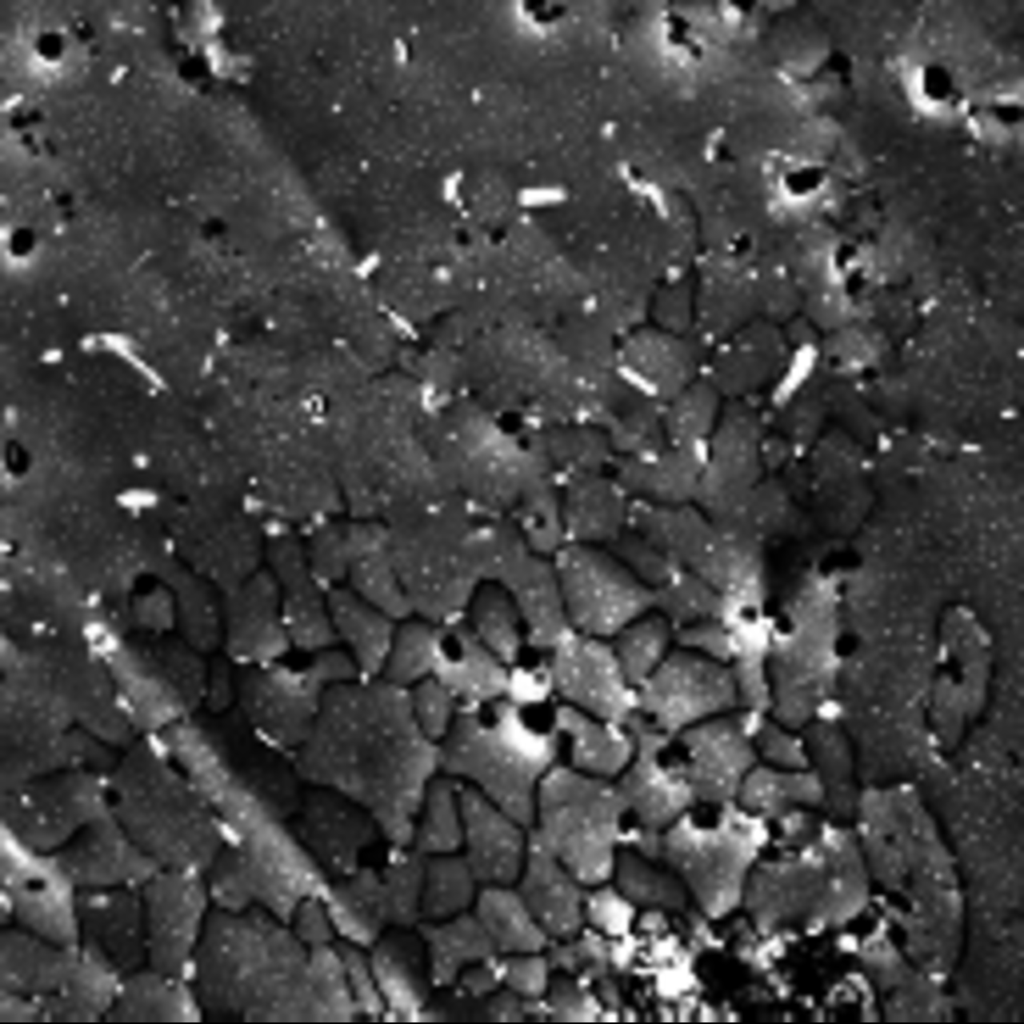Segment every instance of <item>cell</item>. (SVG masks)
Listing matches in <instances>:
<instances>
[{
    "instance_id": "1",
    "label": "cell",
    "mask_w": 1024,
    "mask_h": 1024,
    "mask_svg": "<svg viewBox=\"0 0 1024 1024\" xmlns=\"http://www.w3.org/2000/svg\"><path fill=\"white\" fill-rule=\"evenodd\" d=\"M294 759L307 785L362 807L391 847H411L441 770L440 744L418 725L409 690L381 677L334 686Z\"/></svg>"
},
{
    "instance_id": "2",
    "label": "cell",
    "mask_w": 1024,
    "mask_h": 1024,
    "mask_svg": "<svg viewBox=\"0 0 1024 1024\" xmlns=\"http://www.w3.org/2000/svg\"><path fill=\"white\" fill-rule=\"evenodd\" d=\"M206 1016L249 1022L316 1021L309 949L258 908H212L190 967Z\"/></svg>"
},
{
    "instance_id": "3",
    "label": "cell",
    "mask_w": 1024,
    "mask_h": 1024,
    "mask_svg": "<svg viewBox=\"0 0 1024 1024\" xmlns=\"http://www.w3.org/2000/svg\"><path fill=\"white\" fill-rule=\"evenodd\" d=\"M507 698L462 709L440 743L441 770L468 785L527 829L533 825L537 795L558 765L562 743L553 713Z\"/></svg>"
},
{
    "instance_id": "4",
    "label": "cell",
    "mask_w": 1024,
    "mask_h": 1024,
    "mask_svg": "<svg viewBox=\"0 0 1024 1024\" xmlns=\"http://www.w3.org/2000/svg\"><path fill=\"white\" fill-rule=\"evenodd\" d=\"M627 816L631 813L616 780L557 765L540 785L530 830L591 888L611 879Z\"/></svg>"
},
{
    "instance_id": "5",
    "label": "cell",
    "mask_w": 1024,
    "mask_h": 1024,
    "mask_svg": "<svg viewBox=\"0 0 1024 1024\" xmlns=\"http://www.w3.org/2000/svg\"><path fill=\"white\" fill-rule=\"evenodd\" d=\"M209 880L227 906L258 908L287 924L302 902L324 899L331 884L284 821L270 822L227 844L211 866Z\"/></svg>"
},
{
    "instance_id": "6",
    "label": "cell",
    "mask_w": 1024,
    "mask_h": 1024,
    "mask_svg": "<svg viewBox=\"0 0 1024 1024\" xmlns=\"http://www.w3.org/2000/svg\"><path fill=\"white\" fill-rule=\"evenodd\" d=\"M359 678L344 650L312 654L300 666L281 660L239 666L237 710L266 740L292 755L314 728L328 692Z\"/></svg>"
},
{
    "instance_id": "7",
    "label": "cell",
    "mask_w": 1024,
    "mask_h": 1024,
    "mask_svg": "<svg viewBox=\"0 0 1024 1024\" xmlns=\"http://www.w3.org/2000/svg\"><path fill=\"white\" fill-rule=\"evenodd\" d=\"M110 805L116 820L160 868L205 874L228 844L221 821L193 786H127Z\"/></svg>"
},
{
    "instance_id": "8",
    "label": "cell",
    "mask_w": 1024,
    "mask_h": 1024,
    "mask_svg": "<svg viewBox=\"0 0 1024 1024\" xmlns=\"http://www.w3.org/2000/svg\"><path fill=\"white\" fill-rule=\"evenodd\" d=\"M636 698L633 720L668 736L746 707L729 665L679 644L636 688Z\"/></svg>"
},
{
    "instance_id": "9",
    "label": "cell",
    "mask_w": 1024,
    "mask_h": 1024,
    "mask_svg": "<svg viewBox=\"0 0 1024 1024\" xmlns=\"http://www.w3.org/2000/svg\"><path fill=\"white\" fill-rule=\"evenodd\" d=\"M0 832L2 925L78 947V887L54 853L29 846L3 827Z\"/></svg>"
},
{
    "instance_id": "10",
    "label": "cell",
    "mask_w": 1024,
    "mask_h": 1024,
    "mask_svg": "<svg viewBox=\"0 0 1024 1024\" xmlns=\"http://www.w3.org/2000/svg\"><path fill=\"white\" fill-rule=\"evenodd\" d=\"M728 803L718 804V819L711 824L699 819L695 804L667 828L665 843L668 862L714 917L738 903L752 862L744 834L726 824Z\"/></svg>"
},
{
    "instance_id": "11",
    "label": "cell",
    "mask_w": 1024,
    "mask_h": 1024,
    "mask_svg": "<svg viewBox=\"0 0 1024 1024\" xmlns=\"http://www.w3.org/2000/svg\"><path fill=\"white\" fill-rule=\"evenodd\" d=\"M558 591L572 629L607 640L655 608V592L617 557L588 547L564 557Z\"/></svg>"
},
{
    "instance_id": "12",
    "label": "cell",
    "mask_w": 1024,
    "mask_h": 1024,
    "mask_svg": "<svg viewBox=\"0 0 1024 1024\" xmlns=\"http://www.w3.org/2000/svg\"><path fill=\"white\" fill-rule=\"evenodd\" d=\"M761 712L743 707L670 736L698 803L736 800L759 763L754 729Z\"/></svg>"
},
{
    "instance_id": "13",
    "label": "cell",
    "mask_w": 1024,
    "mask_h": 1024,
    "mask_svg": "<svg viewBox=\"0 0 1024 1024\" xmlns=\"http://www.w3.org/2000/svg\"><path fill=\"white\" fill-rule=\"evenodd\" d=\"M148 965L188 978L213 908L205 874L160 868L142 887Z\"/></svg>"
},
{
    "instance_id": "14",
    "label": "cell",
    "mask_w": 1024,
    "mask_h": 1024,
    "mask_svg": "<svg viewBox=\"0 0 1024 1024\" xmlns=\"http://www.w3.org/2000/svg\"><path fill=\"white\" fill-rule=\"evenodd\" d=\"M550 652L554 692L563 704L605 720L630 723L636 712V688L611 640L572 632Z\"/></svg>"
},
{
    "instance_id": "15",
    "label": "cell",
    "mask_w": 1024,
    "mask_h": 1024,
    "mask_svg": "<svg viewBox=\"0 0 1024 1024\" xmlns=\"http://www.w3.org/2000/svg\"><path fill=\"white\" fill-rule=\"evenodd\" d=\"M288 825L326 876L334 880L362 867L365 853L383 838L362 807L335 792L311 786Z\"/></svg>"
},
{
    "instance_id": "16",
    "label": "cell",
    "mask_w": 1024,
    "mask_h": 1024,
    "mask_svg": "<svg viewBox=\"0 0 1024 1024\" xmlns=\"http://www.w3.org/2000/svg\"><path fill=\"white\" fill-rule=\"evenodd\" d=\"M111 813L110 801L86 785L8 791L1 827L29 846L55 853L83 828Z\"/></svg>"
},
{
    "instance_id": "17",
    "label": "cell",
    "mask_w": 1024,
    "mask_h": 1024,
    "mask_svg": "<svg viewBox=\"0 0 1024 1024\" xmlns=\"http://www.w3.org/2000/svg\"><path fill=\"white\" fill-rule=\"evenodd\" d=\"M634 754L616 779L635 819L651 828H668L697 804L693 789L668 735L635 720Z\"/></svg>"
},
{
    "instance_id": "18",
    "label": "cell",
    "mask_w": 1024,
    "mask_h": 1024,
    "mask_svg": "<svg viewBox=\"0 0 1024 1024\" xmlns=\"http://www.w3.org/2000/svg\"><path fill=\"white\" fill-rule=\"evenodd\" d=\"M218 724L211 736L230 767L279 819L288 822L307 785L294 755L261 736L237 708L224 712Z\"/></svg>"
},
{
    "instance_id": "19",
    "label": "cell",
    "mask_w": 1024,
    "mask_h": 1024,
    "mask_svg": "<svg viewBox=\"0 0 1024 1024\" xmlns=\"http://www.w3.org/2000/svg\"><path fill=\"white\" fill-rule=\"evenodd\" d=\"M79 947L122 976L148 965L141 887L79 890Z\"/></svg>"
},
{
    "instance_id": "20",
    "label": "cell",
    "mask_w": 1024,
    "mask_h": 1024,
    "mask_svg": "<svg viewBox=\"0 0 1024 1024\" xmlns=\"http://www.w3.org/2000/svg\"><path fill=\"white\" fill-rule=\"evenodd\" d=\"M54 854L79 890L142 887L160 869L112 813L83 828Z\"/></svg>"
},
{
    "instance_id": "21",
    "label": "cell",
    "mask_w": 1024,
    "mask_h": 1024,
    "mask_svg": "<svg viewBox=\"0 0 1024 1024\" xmlns=\"http://www.w3.org/2000/svg\"><path fill=\"white\" fill-rule=\"evenodd\" d=\"M460 805V853L480 887L514 885L526 859L529 829L462 783Z\"/></svg>"
},
{
    "instance_id": "22",
    "label": "cell",
    "mask_w": 1024,
    "mask_h": 1024,
    "mask_svg": "<svg viewBox=\"0 0 1024 1024\" xmlns=\"http://www.w3.org/2000/svg\"><path fill=\"white\" fill-rule=\"evenodd\" d=\"M514 887L552 942L570 939L584 929L588 888L530 829L526 859Z\"/></svg>"
},
{
    "instance_id": "23",
    "label": "cell",
    "mask_w": 1024,
    "mask_h": 1024,
    "mask_svg": "<svg viewBox=\"0 0 1024 1024\" xmlns=\"http://www.w3.org/2000/svg\"><path fill=\"white\" fill-rule=\"evenodd\" d=\"M368 956L384 1004V1020L421 1021L435 989L417 927L390 928Z\"/></svg>"
},
{
    "instance_id": "24",
    "label": "cell",
    "mask_w": 1024,
    "mask_h": 1024,
    "mask_svg": "<svg viewBox=\"0 0 1024 1024\" xmlns=\"http://www.w3.org/2000/svg\"><path fill=\"white\" fill-rule=\"evenodd\" d=\"M508 674L509 666L467 625L437 626L431 678L452 694L461 710L504 698Z\"/></svg>"
},
{
    "instance_id": "25",
    "label": "cell",
    "mask_w": 1024,
    "mask_h": 1024,
    "mask_svg": "<svg viewBox=\"0 0 1024 1024\" xmlns=\"http://www.w3.org/2000/svg\"><path fill=\"white\" fill-rule=\"evenodd\" d=\"M224 642L237 666L282 660L291 649L281 614L280 591L270 580H251L230 600Z\"/></svg>"
},
{
    "instance_id": "26",
    "label": "cell",
    "mask_w": 1024,
    "mask_h": 1024,
    "mask_svg": "<svg viewBox=\"0 0 1024 1024\" xmlns=\"http://www.w3.org/2000/svg\"><path fill=\"white\" fill-rule=\"evenodd\" d=\"M79 946L59 944L13 925L0 930V990L43 999L71 975Z\"/></svg>"
},
{
    "instance_id": "27",
    "label": "cell",
    "mask_w": 1024,
    "mask_h": 1024,
    "mask_svg": "<svg viewBox=\"0 0 1024 1024\" xmlns=\"http://www.w3.org/2000/svg\"><path fill=\"white\" fill-rule=\"evenodd\" d=\"M553 720L567 766L595 778L616 780L629 764L636 733L630 723L605 720L566 704L556 707Z\"/></svg>"
},
{
    "instance_id": "28",
    "label": "cell",
    "mask_w": 1024,
    "mask_h": 1024,
    "mask_svg": "<svg viewBox=\"0 0 1024 1024\" xmlns=\"http://www.w3.org/2000/svg\"><path fill=\"white\" fill-rule=\"evenodd\" d=\"M206 1017L188 978L146 965L122 977L109 1022H198Z\"/></svg>"
},
{
    "instance_id": "29",
    "label": "cell",
    "mask_w": 1024,
    "mask_h": 1024,
    "mask_svg": "<svg viewBox=\"0 0 1024 1024\" xmlns=\"http://www.w3.org/2000/svg\"><path fill=\"white\" fill-rule=\"evenodd\" d=\"M327 600L337 642L344 644L359 677H380L397 629L394 619L354 591L334 590Z\"/></svg>"
},
{
    "instance_id": "30",
    "label": "cell",
    "mask_w": 1024,
    "mask_h": 1024,
    "mask_svg": "<svg viewBox=\"0 0 1024 1024\" xmlns=\"http://www.w3.org/2000/svg\"><path fill=\"white\" fill-rule=\"evenodd\" d=\"M323 900L339 941L368 951L390 929L380 873L371 867L331 882Z\"/></svg>"
},
{
    "instance_id": "31",
    "label": "cell",
    "mask_w": 1024,
    "mask_h": 1024,
    "mask_svg": "<svg viewBox=\"0 0 1024 1024\" xmlns=\"http://www.w3.org/2000/svg\"><path fill=\"white\" fill-rule=\"evenodd\" d=\"M122 977L103 960L79 947L71 975L58 990L40 999L45 1022L107 1021Z\"/></svg>"
},
{
    "instance_id": "32",
    "label": "cell",
    "mask_w": 1024,
    "mask_h": 1024,
    "mask_svg": "<svg viewBox=\"0 0 1024 1024\" xmlns=\"http://www.w3.org/2000/svg\"><path fill=\"white\" fill-rule=\"evenodd\" d=\"M417 930L434 989L452 986L467 968L498 955L472 911L439 922H421Z\"/></svg>"
},
{
    "instance_id": "33",
    "label": "cell",
    "mask_w": 1024,
    "mask_h": 1024,
    "mask_svg": "<svg viewBox=\"0 0 1024 1024\" xmlns=\"http://www.w3.org/2000/svg\"><path fill=\"white\" fill-rule=\"evenodd\" d=\"M471 911L500 956L543 953L552 943L514 885L481 886Z\"/></svg>"
},
{
    "instance_id": "34",
    "label": "cell",
    "mask_w": 1024,
    "mask_h": 1024,
    "mask_svg": "<svg viewBox=\"0 0 1024 1024\" xmlns=\"http://www.w3.org/2000/svg\"><path fill=\"white\" fill-rule=\"evenodd\" d=\"M280 606L291 648L315 654L337 643L328 600L308 580H284Z\"/></svg>"
},
{
    "instance_id": "35",
    "label": "cell",
    "mask_w": 1024,
    "mask_h": 1024,
    "mask_svg": "<svg viewBox=\"0 0 1024 1024\" xmlns=\"http://www.w3.org/2000/svg\"><path fill=\"white\" fill-rule=\"evenodd\" d=\"M479 888L460 852L426 857L422 922H439L471 911Z\"/></svg>"
},
{
    "instance_id": "36",
    "label": "cell",
    "mask_w": 1024,
    "mask_h": 1024,
    "mask_svg": "<svg viewBox=\"0 0 1024 1024\" xmlns=\"http://www.w3.org/2000/svg\"><path fill=\"white\" fill-rule=\"evenodd\" d=\"M462 831L460 783L436 778L417 819L411 847L425 857L459 853Z\"/></svg>"
},
{
    "instance_id": "37",
    "label": "cell",
    "mask_w": 1024,
    "mask_h": 1024,
    "mask_svg": "<svg viewBox=\"0 0 1024 1024\" xmlns=\"http://www.w3.org/2000/svg\"><path fill=\"white\" fill-rule=\"evenodd\" d=\"M611 642L629 681L637 688L677 645L676 629L654 608L625 627Z\"/></svg>"
},
{
    "instance_id": "38",
    "label": "cell",
    "mask_w": 1024,
    "mask_h": 1024,
    "mask_svg": "<svg viewBox=\"0 0 1024 1024\" xmlns=\"http://www.w3.org/2000/svg\"><path fill=\"white\" fill-rule=\"evenodd\" d=\"M473 634L507 666L522 659L529 646L523 618L512 597L497 590L482 592L472 603Z\"/></svg>"
},
{
    "instance_id": "39",
    "label": "cell",
    "mask_w": 1024,
    "mask_h": 1024,
    "mask_svg": "<svg viewBox=\"0 0 1024 1024\" xmlns=\"http://www.w3.org/2000/svg\"><path fill=\"white\" fill-rule=\"evenodd\" d=\"M426 857L412 847H391L379 870L390 928H416L422 922Z\"/></svg>"
},
{
    "instance_id": "40",
    "label": "cell",
    "mask_w": 1024,
    "mask_h": 1024,
    "mask_svg": "<svg viewBox=\"0 0 1024 1024\" xmlns=\"http://www.w3.org/2000/svg\"><path fill=\"white\" fill-rule=\"evenodd\" d=\"M817 777L806 771L758 763L743 781L736 802L757 814L777 813L793 800H815L820 795Z\"/></svg>"
},
{
    "instance_id": "41",
    "label": "cell",
    "mask_w": 1024,
    "mask_h": 1024,
    "mask_svg": "<svg viewBox=\"0 0 1024 1024\" xmlns=\"http://www.w3.org/2000/svg\"><path fill=\"white\" fill-rule=\"evenodd\" d=\"M437 626L409 622L396 629L381 678L405 688L431 678Z\"/></svg>"
},
{
    "instance_id": "42",
    "label": "cell",
    "mask_w": 1024,
    "mask_h": 1024,
    "mask_svg": "<svg viewBox=\"0 0 1024 1024\" xmlns=\"http://www.w3.org/2000/svg\"><path fill=\"white\" fill-rule=\"evenodd\" d=\"M384 553L376 548H360L353 556L354 592L393 619L406 616L408 600L392 580Z\"/></svg>"
},
{
    "instance_id": "43",
    "label": "cell",
    "mask_w": 1024,
    "mask_h": 1024,
    "mask_svg": "<svg viewBox=\"0 0 1024 1024\" xmlns=\"http://www.w3.org/2000/svg\"><path fill=\"white\" fill-rule=\"evenodd\" d=\"M409 690L413 715L420 728L439 744L453 729L461 707L452 694L433 678Z\"/></svg>"
},
{
    "instance_id": "44",
    "label": "cell",
    "mask_w": 1024,
    "mask_h": 1024,
    "mask_svg": "<svg viewBox=\"0 0 1024 1024\" xmlns=\"http://www.w3.org/2000/svg\"><path fill=\"white\" fill-rule=\"evenodd\" d=\"M546 1018L553 1021H593L600 1016L601 1005L590 986L558 971H552L543 998Z\"/></svg>"
},
{
    "instance_id": "45",
    "label": "cell",
    "mask_w": 1024,
    "mask_h": 1024,
    "mask_svg": "<svg viewBox=\"0 0 1024 1024\" xmlns=\"http://www.w3.org/2000/svg\"><path fill=\"white\" fill-rule=\"evenodd\" d=\"M793 730L767 712H761L754 729V745L759 763L780 769H805L807 755Z\"/></svg>"
},
{
    "instance_id": "46",
    "label": "cell",
    "mask_w": 1024,
    "mask_h": 1024,
    "mask_svg": "<svg viewBox=\"0 0 1024 1024\" xmlns=\"http://www.w3.org/2000/svg\"><path fill=\"white\" fill-rule=\"evenodd\" d=\"M336 947L341 955L349 988L358 1018L378 1021L385 1018L381 999L368 951L337 940Z\"/></svg>"
},
{
    "instance_id": "47",
    "label": "cell",
    "mask_w": 1024,
    "mask_h": 1024,
    "mask_svg": "<svg viewBox=\"0 0 1024 1024\" xmlns=\"http://www.w3.org/2000/svg\"><path fill=\"white\" fill-rule=\"evenodd\" d=\"M913 79L915 94L928 109L948 112L962 101V83L953 68L942 61L921 62Z\"/></svg>"
},
{
    "instance_id": "48",
    "label": "cell",
    "mask_w": 1024,
    "mask_h": 1024,
    "mask_svg": "<svg viewBox=\"0 0 1024 1024\" xmlns=\"http://www.w3.org/2000/svg\"><path fill=\"white\" fill-rule=\"evenodd\" d=\"M503 987L526 1000L544 998L552 976L546 953L500 956Z\"/></svg>"
},
{
    "instance_id": "49",
    "label": "cell",
    "mask_w": 1024,
    "mask_h": 1024,
    "mask_svg": "<svg viewBox=\"0 0 1024 1024\" xmlns=\"http://www.w3.org/2000/svg\"><path fill=\"white\" fill-rule=\"evenodd\" d=\"M626 900L606 883L588 888L584 903L585 927L601 935L617 936L626 925Z\"/></svg>"
},
{
    "instance_id": "50",
    "label": "cell",
    "mask_w": 1024,
    "mask_h": 1024,
    "mask_svg": "<svg viewBox=\"0 0 1024 1024\" xmlns=\"http://www.w3.org/2000/svg\"><path fill=\"white\" fill-rule=\"evenodd\" d=\"M554 693L548 660L537 663L520 660L509 667L504 698L523 706L541 708Z\"/></svg>"
},
{
    "instance_id": "51",
    "label": "cell",
    "mask_w": 1024,
    "mask_h": 1024,
    "mask_svg": "<svg viewBox=\"0 0 1024 1024\" xmlns=\"http://www.w3.org/2000/svg\"><path fill=\"white\" fill-rule=\"evenodd\" d=\"M288 925L309 950L337 941L322 898H311L302 902L294 911Z\"/></svg>"
},
{
    "instance_id": "52",
    "label": "cell",
    "mask_w": 1024,
    "mask_h": 1024,
    "mask_svg": "<svg viewBox=\"0 0 1024 1024\" xmlns=\"http://www.w3.org/2000/svg\"><path fill=\"white\" fill-rule=\"evenodd\" d=\"M786 188L797 199L813 198L829 187L830 169L821 160L806 159L794 164L787 172Z\"/></svg>"
},
{
    "instance_id": "53",
    "label": "cell",
    "mask_w": 1024,
    "mask_h": 1024,
    "mask_svg": "<svg viewBox=\"0 0 1024 1024\" xmlns=\"http://www.w3.org/2000/svg\"><path fill=\"white\" fill-rule=\"evenodd\" d=\"M984 119L994 132L1009 134L1023 121V105L1014 96H1000L986 103Z\"/></svg>"
},
{
    "instance_id": "54",
    "label": "cell",
    "mask_w": 1024,
    "mask_h": 1024,
    "mask_svg": "<svg viewBox=\"0 0 1024 1024\" xmlns=\"http://www.w3.org/2000/svg\"><path fill=\"white\" fill-rule=\"evenodd\" d=\"M1 1022H45L40 999L0 990Z\"/></svg>"
}]
</instances>
